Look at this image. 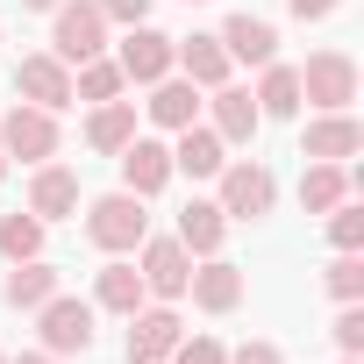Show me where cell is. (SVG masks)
<instances>
[{
    "instance_id": "cell-1",
    "label": "cell",
    "mask_w": 364,
    "mask_h": 364,
    "mask_svg": "<svg viewBox=\"0 0 364 364\" xmlns=\"http://www.w3.org/2000/svg\"><path fill=\"white\" fill-rule=\"evenodd\" d=\"M50 58L65 65H86V58H107V15H100V0H58L50 8Z\"/></svg>"
},
{
    "instance_id": "cell-2",
    "label": "cell",
    "mask_w": 364,
    "mask_h": 364,
    "mask_svg": "<svg viewBox=\"0 0 364 364\" xmlns=\"http://www.w3.org/2000/svg\"><path fill=\"white\" fill-rule=\"evenodd\" d=\"M86 236H93V250L129 257V250L150 236V215H143V200H136V193H100V200L86 208Z\"/></svg>"
},
{
    "instance_id": "cell-3",
    "label": "cell",
    "mask_w": 364,
    "mask_h": 364,
    "mask_svg": "<svg viewBox=\"0 0 364 364\" xmlns=\"http://www.w3.org/2000/svg\"><path fill=\"white\" fill-rule=\"evenodd\" d=\"M350 100H357V58H350V50H314V58L300 65V107L336 114V107H350Z\"/></svg>"
},
{
    "instance_id": "cell-4",
    "label": "cell",
    "mask_w": 364,
    "mask_h": 364,
    "mask_svg": "<svg viewBox=\"0 0 364 364\" xmlns=\"http://www.w3.org/2000/svg\"><path fill=\"white\" fill-rule=\"evenodd\" d=\"M215 178H222V200H215V208H222L229 222H257V215L279 208V178H272V164H257V157L222 164Z\"/></svg>"
},
{
    "instance_id": "cell-5",
    "label": "cell",
    "mask_w": 364,
    "mask_h": 364,
    "mask_svg": "<svg viewBox=\"0 0 364 364\" xmlns=\"http://www.w3.org/2000/svg\"><path fill=\"white\" fill-rule=\"evenodd\" d=\"M136 272H143V293H157V300H186L193 250L178 243V236H143V243H136Z\"/></svg>"
},
{
    "instance_id": "cell-6",
    "label": "cell",
    "mask_w": 364,
    "mask_h": 364,
    "mask_svg": "<svg viewBox=\"0 0 364 364\" xmlns=\"http://www.w3.org/2000/svg\"><path fill=\"white\" fill-rule=\"evenodd\" d=\"M58 114L50 107H8V114H0V150H8V157H22V164H50L58 157Z\"/></svg>"
},
{
    "instance_id": "cell-7",
    "label": "cell",
    "mask_w": 364,
    "mask_h": 364,
    "mask_svg": "<svg viewBox=\"0 0 364 364\" xmlns=\"http://www.w3.org/2000/svg\"><path fill=\"white\" fill-rule=\"evenodd\" d=\"M36 321H43V350H50V357H86V350H93V307L72 300L65 286L36 307Z\"/></svg>"
},
{
    "instance_id": "cell-8",
    "label": "cell",
    "mask_w": 364,
    "mask_h": 364,
    "mask_svg": "<svg viewBox=\"0 0 364 364\" xmlns=\"http://www.w3.org/2000/svg\"><path fill=\"white\" fill-rule=\"evenodd\" d=\"M15 93L29 100V107H72V65L65 58H50V50H36V58H22L15 65Z\"/></svg>"
},
{
    "instance_id": "cell-9",
    "label": "cell",
    "mask_w": 364,
    "mask_h": 364,
    "mask_svg": "<svg viewBox=\"0 0 364 364\" xmlns=\"http://www.w3.org/2000/svg\"><path fill=\"white\" fill-rule=\"evenodd\" d=\"M114 157H122V193L150 200V193H164V186H171V150H164V143H150V136H129Z\"/></svg>"
},
{
    "instance_id": "cell-10",
    "label": "cell",
    "mask_w": 364,
    "mask_h": 364,
    "mask_svg": "<svg viewBox=\"0 0 364 364\" xmlns=\"http://www.w3.org/2000/svg\"><path fill=\"white\" fill-rule=\"evenodd\" d=\"M178 336H186V321L171 307H136L129 314V364H164L178 350Z\"/></svg>"
},
{
    "instance_id": "cell-11",
    "label": "cell",
    "mask_w": 364,
    "mask_h": 364,
    "mask_svg": "<svg viewBox=\"0 0 364 364\" xmlns=\"http://www.w3.org/2000/svg\"><path fill=\"white\" fill-rule=\"evenodd\" d=\"M114 65H122V79H136V86H157V79L171 72V36H164V29H150V22H136V29L122 36Z\"/></svg>"
},
{
    "instance_id": "cell-12",
    "label": "cell",
    "mask_w": 364,
    "mask_h": 364,
    "mask_svg": "<svg viewBox=\"0 0 364 364\" xmlns=\"http://www.w3.org/2000/svg\"><path fill=\"white\" fill-rule=\"evenodd\" d=\"M357 150H364V122H357L350 107L314 114L307 136H300V157H321V164H343V157H357Z\"/></svg>"
},
{
    "instance_id": "cell-13",
    "label": "cell",
    "mask_w": 364,
    "mask_h": 364,
    "mask_svg": "<svg viewBox=\"0 0 364 364\" xmlns=\"http://www.w3.org/2000/svg\"><path fill=\"white\" fill-rule=\"evenodd\" d=\"M186 293H193L200 314H236V307H243V272H236L229 257H200L193 279H186Z\"/></svg>"
},
{
    "instance_id": "cell-14",
    "label": "cell",
    "mask_w": 364,
    "mask_h": 364,
    "mask_svg": "<svg viewBox=\"0 0 364 364\" xmlns=\"http://www.w3.org/2000/svg\"><path fill=\"white\" fill-rule=\"evenodd\" d=\"M171 72L178 79H193V86H229V50L222 36H171Z\"/></svg>"
},
{
    "instance_id": "cell-15",
    "label": "cell",
    "mask_w": 364,
    "mask_h": 364,
    "mask_svg": "<svg viewBox=\"0 0 364 364\" xmlns=\"http://www.w3.org/2000/svg\"><path fill=\"white\" fill-rule=\"evenodd\" d=\"M29 215H36V222L79 215V171H72V164H36V178H29Z\"/></svg>"
},
{
    "instance_id": "cell-16",
    "label": "cell",
    "mask_w": 364,
    "mask_h": 364,
    "mask_svg": "<svg viewBox=\"0 0 364 364\" xmlns=\"http://www.w3.org/2000/svg\"><path fill=\"white\" fill-rule=\"evenodd\" d=\"M178 143H171V171H186V178H215L222 164H229V143L208 129V122H186V129H171Z\"/></svg>"
},
{
    "instance_id": "cell-17",
    "label": "cell",
    "mask_w": 364,
    "mask_h": 364,
    "mask_svg": "<svg viewBox=\"0 0 364 364\" xmlns=\"http://www.w3.org/2000/svg\"><path fill=\"white\" fill-rule=\"evenodd\" d=\"M208 107H215V122H208V129H215L222 143H250V136L264 129V114H257V93H250V86H215V100H208Z\"/></svg>"
},
{
    "instance_id": "cell-18",
    "label": "cell",
    "mask_w": 364,
    "mask_h": 364,
    "mask_svg": "<svg viewBox=\"0 0 364 364\" xmlns=\"http://www.w3.org/2000/svg\"><path fill=\"white\" fill-rule=\"evenodd\" d=\"M58 286H65V272H58V264H43V257H22L8 279H0V300H8V307H22V314H36V307H43Z\"/></svg>"
},
{
    "instance_id": "cell-19",
    "label": "cell",
    "mask_w": 364,
    "mask_h": 364,
    "mask_svg": "<svg viewBox=\"0 0 364 364\" xmlns=\"http://www.w3.org/2000/svg\"><path fill=\"white\" fill-rule=\"evenodd\" d=\"M222 50H229V65H272L279 58V29L257 22V15H229L222 22Z\"/></svg>"
},
{
    "instance_id": "cell-20",
    "label": "cell",
    "mask_w": 364,
    "mask_h": 364,
    "mask_svg": "<svg viewBox=\"0 0 364 364\" xmlns=\"http://www.w3.org/2000/svg\"><path fill=\"white\" fill-rule=\"evenodd\" d=\"M178 243H186L193 257H222V236H229V215L215 208V200H186L178 208V229H171Z\"/></svg>"
},
{
    "instance_id": "cell-21",
    "label": "cell",
    "mask_w": 364,
    "mask_h": 364,
    "mask_svg": "<svg viewBox=\"0 0 364 364\" xmlns=\"http://www.w3.org/2000/svg\"><path fill=\"white\" fill-rule=\"evenodd\" d=\"M143 107H150V122H157V129H186V122H200V86L164 72V79L150 86V100H143Z\"/></svg>"
},
{
    "instance_id": "cell-22",
    "label": "cell",
    "mask_w": 364,
    "mask_h": 364,
    "mask_svg": "<svg viewBox=\"0 0 364 364\" xmlns=\"http://www.w3.org/2000/svg\"><path fill=\"white\" fill-rule=\"evenodd\" d=\"M257 72H264V79H257V114H264V122H293V114H300V72L279 65V58L257 65Z\"/></svg>"
},
{
    "instance_id": "cell-23",
    "label": "cell",
    "mask_w": 364,
    "mask_h": 364,
    "mask_svg": "<svg viewBox=\"0 0 364 364\" xmlns=\"http://www.w3.org/2000/svg\"><path fill=\"white\" fill-rule=\"evenodd\" d=\"M150 293H143V272L136 264H100V279H93V307H107V314H136Z\"/></svg>"
},
{
    "instance_id": "cell-24",
    "label": "cell",
    "mask_w": 364,
    "mask_h": 364,
    "mask_svg": "<svg viewBox=\"0 0 364 364\" xmlns=\"http://www.w3.org/2000/svg\"><path fill=\"white\" fill-rule=\"evenodd\" d=\"M336 200H350V171L307 157V171H300V208H307V215H328Z\"/></svg>"
},
{
    "instance_id": "cell-25",
    "label": "cell",
    "mask_w": 364,
    "mask_h": 364,
    "mask_svg": "<svg viewBox=\"0 0 364 364\" xmlns=\"http://www.w3.org/2000/svg\"><path fill=\"white\" fill-rule=\"evenodd\" d=\"M129 136H136V100H100L93 122H86V143H93L100 157H114Z\"/></svg>"
},
{
    "instance_id": "cell-26",
    "label": "cell",
    "mask_w": 364,
    "mask_h": 364,
    "mask_svg": "<svg viewBox=\"0 0 364 364\" xmlns=\"http://www.w3.org/2000/svg\"><path fill=\"white\" fill-rule=\"evenodd\" d=\"M43 229H50V222H36L29 208H22V215H0V257H8V264L43 257Z\"/></svg>"
},
{
    "instance_id": "cell-27",
    "label": "cell",
    "mask_w": 364,
    "mask_h": 364,
    "mask_svg": "<svg viewBox=\"0 0 364 364\" xmlns=\"http://www.w3.org/2000/svg\"><path fill=\"white\" fill-rule=\"evenodd\" d=\"M122 86H129V79H122V65H114V58H86V65H79V79H72V100H93V107H100V100H114Z\"/></svg>"
},
{
    "instance_id": "cell-28",
    "label": "cell",
    "mask_w": 364,
    "mask_h": 364,
    "mask_svg": "<svg viewBox=\"0 0 364 364\" xmlns=\"http://www.w3.org/2000/svg\"><path fill=\"white\" fill-rule=\"evenodd\" d=\"M328 243L336 250H364V208L357 200H336L328 208Z\"/></svg>"
},
{
    "instance_id": "cell-29",
    "label": "cell",
    "mask_w": 364,
    "mask_h": 364,
    "mask_svg": "<svg viewBox=\"0 0 364 364\" xmlns=\"http://www.w3.org/2000/svg\"><path fill=\"white\" fill-rule=\"evenodd\" d=\"M321 279H328L336 300H364V257H357V250H336V264H328Z\"/></svg>"
},
{
    "instance_id": "cell-30",
    "label": "cell",
    "mask_w": 364,
    "mask_h": 364,
    "mask_svg": "<svg viewBox=\"0 0 364 364\" xmlns=\"http://www.w3.org/2000/svg\"><path fill=\"white\" fill-rule=\"evenodd\" d=\"M164 364H229V350H222L215 336H178V350H171Z\"/></svg>"
},
{
    "instance_id": "cell-31",
    "label": "cell",
    "mask_w": 364,
    "mask_h": 364,
    "mask_svg": "<svg viewBox=\"0 0 364 364\" xmlns=\"http://www.w3.org/2000/svg\"><path fill=\"white\" fill-rule=\"evenodd\" d=\"M336 350L343 357H364V307L357 300H343V314H336Z\"/></svg>"
},
{
    "instance_id": "cell-32",
    "label": "cell",
    "mask_w": 364,
    "mask_h": 364,
    "mask_svg": "<svg viewBox=\"0 0 364 364\" xmlns=\"http://www.w3.org/2000/svg\"><path fill=\"white\" fill-rule=\"evenodd\" d=\"M100 15L122 22V29H136V22H150V0H100Z\"/></svg>"
},
{
    "instance_id": "cell-33",
    "label": "cell",
    "mask_w": 364,
    "mask_h": 364,
    "mask_svg": "<svg viewBox=\"0 0 364 364\" xmlns=\"http://www.w3.org/2000/svg\"><path fill=\"white\" fill-rule=\"evenodd\" d=\"M229 364H286V350L257 336V343H243V350H229Z\"/></svg>"
},
{
    "instance_id": "cell-34",
    "label": "cell",
    "mask_w": 364,
    "mask_h": 364,
    "mask_svg": "<svg viewBox=\"0 0 364 364\" xmlns=\"http://www.w3.org/2000/svg\"><path fill=\"white\" fill-rule=\"evenodd\" d=\"M286 8H293V15H300V22H328V15H336V8H343V0H286Z\"/></svg>"
},
{
    "instance_id": "cell-35",
    "label": "cell",
    "mask_w": 364,
    "mask_h": 364,
    "mask_svg": "<svg viewBox=\"0 0 364 364\" xmlns=\"http://www.w3.org/2000/svg\"><path fill=\"white\" fill-rule=\"evenodd\" d=\"M8 364H58L50 350H22V357H8Z\"/></svg>"
},
{
    "instance_id": "cell-36",
    "label": "cell",
    "mask_w": 364,
    "mask_h": 364,
    "mask_svg": "<svg viewBox=\"0 0 364 364\" xmlns=\"http://www.w3.org/2000/svg\"><path fill=\"white\" fill-rule=\"evenodd\" d=\"M22 8H36V15H50V8H58V0H22Z\"/></svg>"
},
{
    "instance_id": "cell-37",
    "label": "cell",
    "mask_w": 364,
    "mask_h": 364,
    "mask_svg": "<svg viewBox=\"0 0 364 364\" xmlns=\"http://www.w3.org/2000/svg\"><path fill=\"white\" fill-rule=\"evenodd\" d=\"M0 178H8V150H0Z\"/></svg>"
},
{
    "instance_id": "cell-38",
    "label": "cell",
    "mask_w": 364,
    "mask_h": 364,
    "mask_svg": "<svg viewBox=\"0 0 364 364\" xmlns=\"http://www.w3.org/2000/svg\"><path fill=\"white\" fill-rule=\"evenodd\" d=\"M0 364H8V350H0Z\"/></svg>"
},
{
    "instance_id": "cell-39",
    "label": "cell",
    "mask_w": 364,
    "mask_h": 364,
    "mask_svg": "<svg viewBox=\"0 0 364 364\" xmlns=\"http://www.w3.org/2000/svg\"><path fill=\"white\" fill-rule=\"evenodd\" d=\"M186 8H200V0H186Z\"/></svg>"
},
{
    "instance_id": "cell-40",
    "label": "cell",
    "mask_w": 364,
    "mask_h": 364,
    "mask_svg": "<svg viewBox=\"0 0 364 364\" xmlns=\"http://www.w3.org/2000/svg\"><path fill=\"white\" fill-rule=\"evenodd\" d=\"M343 364H357V357H343Z\"/></svg>"
}]
</instances>
